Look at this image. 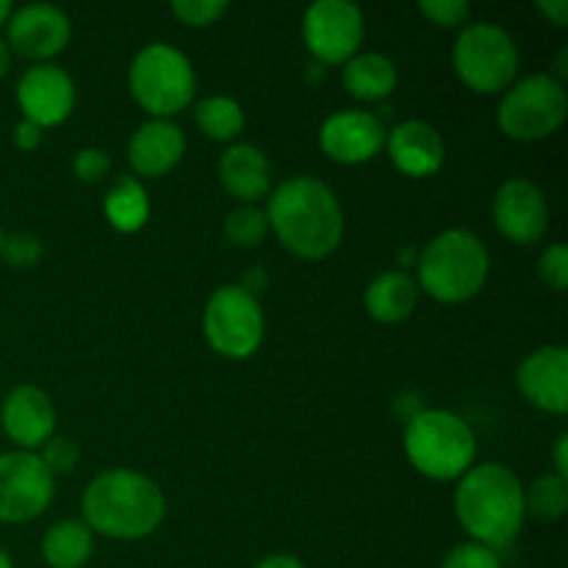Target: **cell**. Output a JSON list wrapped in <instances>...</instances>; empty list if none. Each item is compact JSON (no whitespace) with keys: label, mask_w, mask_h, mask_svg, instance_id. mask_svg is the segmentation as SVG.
<instances>
[{"label":"cell","mask_w":568,"mask_h":568,"mask_svg":"<svg viewBox=\"0 0 568 568\" xmlns=\"http://www.w3.org/2000/svg\"><path fill=\"white\" fill-rule=\"evenodd\" d=\"M42 458V464L48 466L50 475H70L75 469L78 458H81V449L72 442L70 436H53L50 442H44L42 453H37Z\"/></svg>","instance_id":"obj_29"},{"label":"cell","mask_w":568,"mask_h":568,"mask_svg":"<svg viewBox=\"0 0 568 568\" xmlns=\"http://www.w3.org/2000/svg\"><path fill=\"white\" fill-rule=\"evenodd\" d=\"M227 11V0H175L172 3V14L192 28H209L222 20Z\"/></svg>","instance_id":"obj_28"},{"label":"cell","mask_w":568,"mask_h":568,"mask_svg":"<svg viewBox=\"0 0 568 568\" xmlns=\"http://www.w3.org/2000/svg\"><path fill=\"white\" fill-rule=\"evenodd\" d=\"M405 455L419 475L449 483L475 466V430L453 410H419L405 427Z\"/></svg>","instance_id":"obj_5"},{"label":"cell","mask_w":568,"mask_h":568,"mask_svg":"<svg viewBox=\"0 0 568 568\" xmlns=\"http://www.w3.org/2000/svg\"><path fill=\"white\" fill-rule=\"evenodd\" d=\"M11 11H14V6H11L9 0H0V26H6V22H9Z\"/></svg>","instance_id":"obj_40"},{"label":"cell","mask_w":568,"mask_h":568,"mask_svg":"<svg viewBox=\"0 0 568 568\" xmlns=\"http://www.w3.org/2000/svg\"><path fill=\"white\" fill-rule=\"evenodd\" d=\"M364 33V11L349 0H316L305 9L303 39L322 67L353 59Z\"/></svg>","instance_id":"obj_11"},{"label":"cell","mask_w":568,"mask_h":568,"mask_svg":"<svg viewBox=\"0 0 568 568\" xmlns=\"http://www.w3.org/2000/svg\"><path fill=\"white\" fill-rule=\"evenodd\" d=\"M9 67H11V50L9 44H6V39H0V78L9 72Z\"/></svg>","instance_id":"obj_39"},{"label":"cell","mask_w":568,"mask_h":568,"mask_svg":"<svg viewBox=\"0 0 568 568\" xmlns=\"http://www.w3.org/2000/svg\"><path fill=\"white\" fill-rule=\"evenodd\" d=\"M0 425L17 447L37 453L44 447V442L55 436L53 399L31 383L14 386L6 394L3 408H0Z\"/></svg>","instance_id":"obj_16"},{"label":"cell","mask_w":568,"mask_h":568,"mask_svg":"<svg viewBox=\"0 0 568 568\" xmlns=\"http://www.w3.org/2000/svg\"><path fill=\"white\" fill-rule=\"evenodd\" d=\"M568 510V480L544 475L525 488V514L538 521H558Z\"/></svg>","instance_id":"obj_26"},{"label":"cell","mask_w":568,"mask_h":568,"mask_svg":"<svg viewBox=\"0 0 568 568\" xmlns=\"http://www.w3.org/2000/svg\"><path fill=\"white\" fill-rule=\"evenodd\" d=\"M519 61L514 37L494 22H471L455 39V75L477 94H497L514 87Z\"/></svg>","instance_id":"obj_7"},{"label":"cell","mask_w":568,"mask_h":568,"mask_svg":"<svg viewBox=\"0 0 568 568\" xmlns=\"http://www.w3.org/2000/svg\"><path fill=\"white\" fill-rule=\"evenodd\" d=\"M11 139H14L17 148L26 150V153H31V150H37L39 144H42V128H37L33 122H28V120H20L14 125Z\"/></svg>","instance_id":"obj_35"},{"label":"cell","mask_w":568,"mask_h":568,"mask_svg":"<svg viewBox=\"0 0 568 568\" xmlns=\"http://www.w3.org/2000/svg\"><path fill=\"white\" fill-rule=\"evenodd\" d=\"M0 568H14V564H11L9 552H6L3 547H0Z\"/></svg>","instance_id":"obj_41"},{"label":"cell","mask_w":568,"mask_h":568,"mask_svg":"<svg viewBox=\"0 0 568 568\" xmlns=\"http://www.w3.org/2000/svg\"><path fill=\"white\" fill-rule=\"evenodd\" d=\"M491 255L480 236L464 227L438 233L419 255V292L438 303H466L477 297L488 281Z\"/></svg>","instance_id":"obj_4"},{"label":"cell","mask_w":568,"mask_h":568,"mask_svg":"<svg viewBox=\"0 0 568 568\" xmlns=\"http://www.w3.org/2000/svg\"><path fill=\"white\" fill-rule=\"evenodd\" d=\"M386 150L392 164L410 178L436 175L447 155L442 133L425 120H405L394 125L392 133H386Z\"/></svg>","instance_id":"obj_18"},{"label":"cell","mask_w":568,"mask_h":568,"mask_svg":"<svg viewBox=\"0 0 568 568\" xmlns=\"http://www.w3.org/2000/svg\"><path fill=\"white\" fill-rule=\"evenodd\" d=\"M442 568H503L499 552L483 547V544H458L444 555Z\"/></svg>","instance_id":"obj_30"},{"label":"cell","mask_w":568,"mask_h":568,"mask_svg":"<svg viewBox=\"0 0 568 568\" xmlns=\"http://www.w3.org/2000/svg\"><path fill=\"white\" fill-rule=\"evenodd\" d=\"M494 225L514 244H536L549 227V203L525 178H510L494 194Z\"/></svg>","instance_id":"obj_15"},{"label":"cell","mask_w":568,"mask_h":568,"mask_svg":"<svg viewBox=\"0 0 568 568\" xmlns=\"http://www.w3.org/2000/svg\"><path fill=\"white\" fill-rule=\"evenodd\" d=\"M419 11L442 28H464L471 14V6L466 0H422Z\"/></svg>","instance_id":"obj_33"},{"label":"cell","mask_w":568,"mask_h":568,"mask_svg":"<svg viewBox=\"0 0 568 568\" xmlns=\"http://www.w3.org/2000/svg\"><path fill=\"white\" fill-rule=\"evenodd\" d=\"M220 181L231 197L255 205L272 194V164L255 144H231L220 159Z\"/></svg>","instance_id":"obj_20"},{"label":"cell","mask_w":568,"mask_h":568,"mask_svg":"<svg viewBox=\"0 0 568 568\" xmlns=\"http://www.w3.org/2000/svg\"><path fill=\"white\" fill-rule=\"evenodd\" d=\"M516 386L530 405L564 416L568 410V349L560 344L532 349L516 372Z\"/></svg>","instance_id":"obj_17"},{"label":"cell","mask_w":568,"mask_h":568,"mask_svg":"<svg viewBox=\"0 0 568 568\" xmlns=\"http://www.w3.org/2000/svg\"><path fill=\"white\" fill-rule=\"evenodd\" d=\"M186 153V136L172 120H148L128 142V161L142 178H161L175 170Z\"/></svg>","instance_id":"obj_19"},{"label":"cell","mask_w":568,"mask_h":568,"mask_svg":"<svg viewBox=\"0 0 568 568\" xmlns=\"http://www.w3.org/2000/svg\"><path fill=\"white\" fill-rule=\"evenodd\" d=\"M55 477L37 453L14 449L0 455V521L26 525L48 510Z\"/></svg>","instance_id":"obj_10"},{"label":"cell","mask_w":568,"mask_h":568,"mask_svg":"<svg viewBox=\"0 0 568 568\" xmlns=\"http://www.w3.org/2000/svg\"><path fill=\"white\" fill-rule=\"evenodd\" d=\"M103 214L111 222V227L120 233L142 231L150 216V197L148 189L142 186L139 178H116L114 186L109 189L103 200Z\"/></svg>","instance_id":"obj_24"},{"label":"cell","mask_w":568,"mask_h":568,"mask_svg":"<svg viewBox=\"0 0 568 568\" xmlns=\"http://www.w3.org/2000/svg\"><path fill=\"white\" fill-rule=\"evenodd\" d=\"M419 303V286L403 270H392L377 275L364 292V308L381 325H397L408 320Z\"/></svg>","instance_id":"obj_21"},{"label":"cell","mask_w":568,"mask_h":568,"mask_svg":"<svg viewBox=\"0 0 568 568\" xmlns=\"http://www.w3.org/2000/svg\"><path fill=\"white\" fill-rule=\"evenodd\" d=\"M386 133L372 111H333L320 128V148L336 164H364L386 148Z\"/></svg>","instance_id":"obj_14"},{"label":"cell","mask_w":568,"mask_h":568,"mask_svg":"<svg viewBox=\"0 0 568 568\" xmlns=\"http://www.w3.org/2000/svg\"><path fill=\"white\" fill-rule=\"evenodd\" d=\"M83 521L114 541L153 536L166 514V499L153 477L133 469H109L83 491Z\"/></svg>","instance_id":"obj_2"},{"label":"cell","mask_w":568,"mask_h":568,"mask_svg":"<svg viewBox=\"0 0 568 568\" xmlns=\"http://www.w3.org/2000/svg\"><path fill=\"white\" fill-rule=\"evenodd\" d=\"M0 247H3V231H0Z\"/></svg>","instance_id":"obj_42"},{"label":"cell","mask_w":568,"mask_h":568,"mask_svg":"<svg viewBox=\"0 0 568 568\" xmlns=\"http://www.w3.org/2000/svg\"><path fill=\"white\" fill-rule=\"evenodd\" d=\"M72 172H75V178H81L83 183L103 181L111 172V155L100 148L78 150L75 159H72Z\"/></svg>","instance_id":"obj_34"},{"label":"cell","mask_w":568,"mask_h":568,"mask_svg":"<svg viewBox=\"0 0 568 568\" xmlns=\"http://www.w3.org/2000/svg\"><path fill=\"white\" fill-rule=\"evenodd\" d=\"M0 258L9 266L26 270L42 258V242L31 233H14V236H3V247H0Z\"/></svg>","instance_id":"obj_32"},{"label":"cell","mask_w":568,"mask_h":568,"mask_svg":"<svg viewBox=\"0 0 568 568\" xmlns=\"http://www.w3.org/2000/svg\"><path fill=\"white\" fill-rule=\"evenodd\" d=\"M344 89L358 100H383L397 89V64L383 53H355L344 61Z\"/></svg>","instance_id":"obj_22"},{"label":"cell","mask_w":568,"mask_h":568,"mask_svg":"<svg viewBox=\"0 0 568 568\" xmlns=\"http://www.w3.org/2000/svg\"><path fill=\"white\" fill-rule=\"evenodd\" d=\"M72 37V26L67 11L50 3H28L11 11L6 22V44L11 53L44 64L59 55Z\"/></svg>","instance_id":"obj_12"},{"label":"cell","mask_w":568,"mask_h":568,"mask_svg":"<svg viewBox=\"0 0 568 568\" xmlns=\"http://www.w3.org/2000/svg\"><path fill=\"white\" fill-rule=\"evenodd\" d=\"M270 233L266 211L258 205H239L225 216V239L236 247H255Z\"/></svg>","instance_id":"obj_27"},{"label":"cell","mask_w":568,"mask_h":568,"mask_svg":"<svg viewBox=\"0 0 568 568\" xmlns=\"http://www.w3.org/2000/svg\"><path fill=\"white\" fill-rule=\"evenodd\" d=\"M555 475L568 480V436L566 433L558 438V444H555Z\"/></svg>","instance_id":"obj_37"},{"label":"cell","mask_w":568,"mask_h":568,"mask_svg":"<svg viewBox=\"0 0 568 568\" xmlns=\"http://www.w3.org/2000/svg\"><path fill=\"white\" fill-rule=\"evenodd\" d=\"M203 333L209 347L222 358L244 361L255 355L266 333L258 297L242 286H220L205 303Z\"/></svg>","instance_id":"obj_9"},{"label":"cell","mask_w":568,"mask_h":568,"mask_svg":"<svg viewBox=\"0 0 568 568\" xmlns=\"http://www.w3.org/2000/svg\"><path fill=\"white\" fill-rule=\"evenodd\" d=\"M538 277L544 286L552 292H566L568 288V247L566 244H552L538 258Z\"/></svg>","instance_id":"obj_31"},{"label":"cell","mask_w":568,"mask_h":568,"mask_svg":"<svg viewBox=\"0 0 568 568\" xmlns=\"http://www.w3.org/2000/svg\"><path fill=\"white\" fill-rule=\"evenodd\" d=\"M194 122L211 142H233L244 131V109L227 94H211L194 105Z\"/></svg>","instance_id":"obj_25"},{"label":"cell","mask_w":568,"mask_h":568,"mask_svg":"<svg viewBox=\"0 0 568 568\" xmlns=\"http://www.w3.org/2000/svg\"><path fill=\"white\" fill-rule=\"evenodd\" d=\"M568 98L558 78L536 72L516 81L503 94L497 125L514 142H541L566 122Z\"/></svg>","instance_id":"obj_8"},{"label":"cell","mask_w":568,"mask_h":568,"mask_svg":"<svg viewBox=\"0 0 568 568\" xmlns=\"http://www.w3.org/2000/svg\"><path fill=\"white\" fill-rule=\"evenodd\" d=\"M17 105L22 120L33 122L42 131L61 125L75 105V83L59 64H33L17 81Z\"/></svg>","instance_id":"obj_13"},{"label":"cell","mask_w":568,"mask_h":568,"mask_svg":"<svg viewBox=\"0 0 568 568\" xmlns=\"http://www.w3.org/2000/svg\"><path fill=\"white\" fill-rule=\"evenodd\" d=\"M94 555V532L87 521L64 519L42 538V558L50 568H83Z\"/></svg>","instance_id":"obj_23"},{"label":"cell","mask_w":568,"mask_h":568,"mask_svg":"<svg viewBox=\"0 0 568 568\" xmlns=\"http://www.w3.org/2000/svg\"><path fill=\"white\" fill-rule=\"evenodd\" d=\"M128 89L153 120H170L192 103L197 75L183 50L153 42L133 55L128 67Z\"/></svg>","instance_id":"obj_6"},{"label":"cell","mask_w":568,"mask_h":568,"mask_svg":"<svg viewBox=\"0 0 568 568\" xmlns=\"http://www.w3.org/2000/svg\"><path fill=\"white\" fill-rule=\"evenodd\" d=\"M455 516L471 541L499 552L525 527V486L503 464L471 466L455 488Z\"/></svg>","instance_id":"obj_3"},{"label":"cell","mask_w":568,"mask_h":568,"mask_svg":"<svg viewBox=\"0 0 568 568\" xmlns=\"http://www.w3.org/2000/svg\"><path fill=\"white\" fill-rule=\"evenodd\" d=\"M266 220L283 247L305 261L327 258L344 239L342 205L333 189L314 175H292L272 189Z\"/></svg>","instance_id":"obj_1"},{"label":"cell","mask_w":568,"mask_h":568,"mask_svg":"<svg viewBox=\"0 0 568 568\" xmlns=\"http://www.w3.org/2000/svg\"><path fill=\"white\" fill-rule=\"evenodd\" d=\"M538 11L555 22L558 28L568 26V0H538Z\"/></svg>","instance_id":"obj_36"},{"label":"cell","mask_w":568,"mask_h":568,"mask_svg":"<svg viewBox=\"0 0 568 568\" xmlns=\"http://www.w3.org/2000/svg\"><path fill=\"white\" fill-rule=\"evenodd\" d=\"M255 568H305L303 560H297L294 555H270L261 564H255Z\"/></svg>","instance_id":"obj_38"}]
</instances>
